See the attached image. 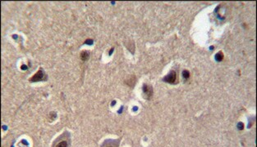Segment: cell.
Segmentation results:
<instances>
[{
	"instance_id": "6da1fadb",
	"label": "cell",
	"mask_w": 257,
	"mask_h": 147,
	"mask_svg": "<svg viewBox=\"0 0 257 147\" xmlns=\"http://www.w3.org/2000/svg\"><path fill=\"white\" fill-rule=\"evenodd\" d=\"M44 77H45V73L43 72L42 69H40L38 71V72L35 75H33V77H31V78L29 79V81L30 82H39V81H42V80H44L45 78H44Z\"/></svg>"
},
{
	"instance_id": "5b68a950",
	"label": "cell",
	"mask_w": 257,
	"mask_h": 147,
	"mask_svg": "<svg viewBox=\"0 0 257 147\" xmlns=\"http://www.w3.org/2000/svg\"><path fill=\"white\" fill-rule=\"evenodd\" d=\"M56 147H67V143L66 141H61L60 143L56 146Z\"/></svg>"
},
{
	"instance_id": "277c9868",
	"label": "cell",
	"mask_w": 257,
	"mask_h": 147,
	"mask_svg": "<svg viewBox=\"0 0 257 147\" xmlns=\"http://www.w3.org/2000/svg\"><path fill=\"white\" fill-rule=\"evenodd\" d=\"M89 56H90V54H89V52L87 51H83L81 53V58H82V60L83 61L87 60L88 58H89Z\"/></svg>"
},
{
	"instance_id": "8992f818",
	"label": "cell",
	"mask_w": 257,
	"mask_h": 147,
	"mask_svg": "<svg viewBox=\"0 0 257 147\" xmlns=\"http://www.w3.org/2000/svg\"><path fill=\"white\" fill-rule=\"evenodd\" d=\"M183 76H184L186 78H189V72H188L187 70H184V71H183Z\"/></svg>"
},
{
	"instance_id": "3957f363",
	"label": "cell",
	"mask_w": 257,
	"mask_h": 147,
	"mask_svg": "<svg viewBox=\"0 0 257 147\" xmlns=\"http://www.w3.org/2000/svg\"><path fill=\"white\" fill-rule=\"evenodd\" d=\"M143 93H144V96L145 98H150L153 94V88L151 86L145 84L143 86Z\"/></svg>"
},
{
	"instance_id": "7a4b0ae2",
	"label": "cell",
	"mask_w": 257,
	"mask_h": 147,
	"mask_svg": "<svg viewBox=\"0 0 257 147\" xmlns=\"http://www.w3.org/2000/svg\"><path fill=\"white\" fill-rule=\"evenodd\" d=\"M176 79H177V74H176L175 71L172 70L166 77L163 78V81L166 82V83H169V84H174Z\"/></svg>"
}]
</instances>
